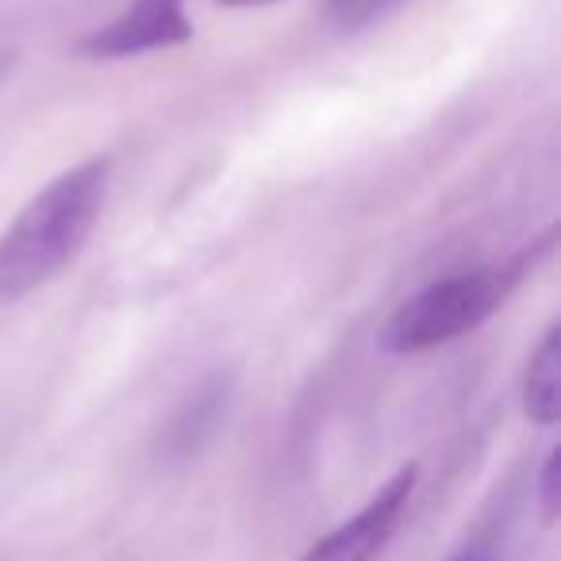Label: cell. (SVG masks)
<instances>
[{"label":"cell","mask_w":561,"mask_h":561,"mask_svg":"<svg viewBox=\"0 0 561 561\" xmlns=\"http://www.w3.org/2000/svg\"><path fill=\"white\" fill-rule=\"evenodd\" d=\"M227 404H231V381H227V377L208 381L185 408H181L178 420H173L165 450H173L178 458L196 454L219 431V423H224V415H227Z\"/></svg>","instance_id":"obj_5"},{"label":"cell","mask_w":561,"mask_h":561,"mask_svg":"<svg viewBox=\"0 0 561 561\" xmlns=\"http://www.w3.org/2000/svg\"><path fill=\"white\" fill-rule=\"evenodd\" d=\"M515 277H519V262L504 270H473L435 280L392 312L381 331V346L389 354H423L469 335L504 305Z\"/></svg>","instance_id":"obj_2"},{"label":"cell","mask_w":561,"mask_h":561,"mask_svg":"<svg viewBox=\"0 0 561 561\" xmlns=\"http://www.w3.org/2000/svg\"><path fill=\"white\" fill-rule=\"evenodd\" d=\"M193 39V24L185 16V0H135L116 20L96 27L78 43L89 58H139L150 50L181 47Z\"/></svg>","instance_id":"obj_3"},{"label":"cell","mask_w":561,"mask_h":561,"mask_svg":"<svg viewBox=\"0 0 561 561\" xmlns=\"http://www.w3.org/2000/svg\"><path fill=\"white\" fill-rule=\"evenodd\" d=\"M523 408L538 427H553L561 412V331L550 328L538 351L530 354L523 377Z\"/></svg>","instance_id":"obj_6"},{"label":"cell","mask_w":561,"mask_h":561,"mask_svg":"<svg viewBox=\"0 0 561 561\" xmlns=\"http://www.w3.org/2000/svg\"><path fill=\"white\" fill-rule=\"evenodd\" d=\"M446 561H496V558H492V550H484V546H466V550H458Z\"/></svg>","instance_id":"obj_8"},{"label":"cell","mask_w":561,"mask_h":561,"mask_svg":"<svg viewBox=\"0 0 561 561\" xmlns=\"http://www.w3.org/2000/svg\"><path fill=\"white\" fill-rule=\"evenodd\" d=\"M415 492V466L400 469L354 519H346L343 527L331 530L323 542H316L305 553V561H369L397 530L400 515H404L408 500Z\"/></svg>","instance_id":"obj_4"},{"label":"cell","mask_w":561,"mask_h":561,"mask_svg":"<svg viewBox=\"0 0 561 561\" xmlns=\"http://www.w3.org/2000/svg\"><path fill=\"white\" fill-rule=\"evenodd\" d=\"M108 193V158L58 173L0 234V305L32 297L85 250Z\"/></svg>","instance_id":"obj_1"},{"label":"cell","mask_w":561,"mask_h":561,"mask_svg":"<svg viewBox=\"0 0 561 561\" xmlns=\"http://www.w3.org/2000/svg\"><path fill=\"white\" fill-rule=\"evenodd\" d=\"M224 9H254V4H273V0H216Z\"/></svg>","instance_id":"obj_9"},{"label":"cell","mask_w":561,"mask_h":561,"mask_svg":"<svg viewBox=\"0 0 561 561\" xmlns=\"http://www.w3.org/2000/svg\"><path fill=\"white\" fill-rule=\"evenodd\" d=\"M558 450L546 454L542 461V477H538V500H542V515L546 519H553L558 515Z\"/></svg>","instance_id":"obj_7"}]
</instances>
